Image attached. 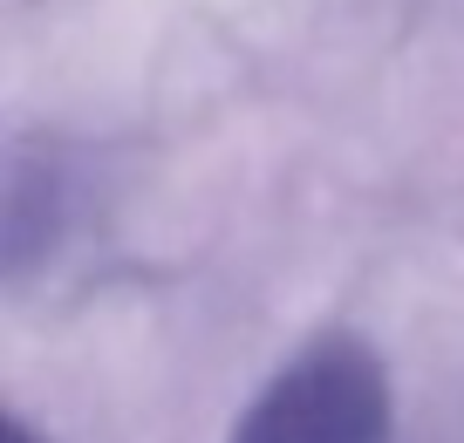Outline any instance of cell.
<instances>
[{
	"instance_id": "obj_2",
	"label": "cell",
	"mask_w": 464,
	"mask_h": 443,
	"mask_svg": "<svg viewBox=\"0 0 464 443\" xmlns=\"http://www.w3.org/2000/svg\"><path fill=\"white\" fill-rule=\"evenodd\" d=\"M7 443H42V437H34V429L21 423V416H7Z\"/></svg>"
},
{
	"instance_id": "obj_1",
	"label": "cell",
	"mask_w": 464,
	"mask_h": 443,
	"mask_svg": "<svg viewBox=\"0 0 464 443\" xmlns=\"http://www.w3.org/2000/svg\"><path fill=\"white\" fill-rule=\"evenodd\" d=\"M390 369L355 334H328L246 402L232 443H390Z\"/></svg>"
}]
</instances>
